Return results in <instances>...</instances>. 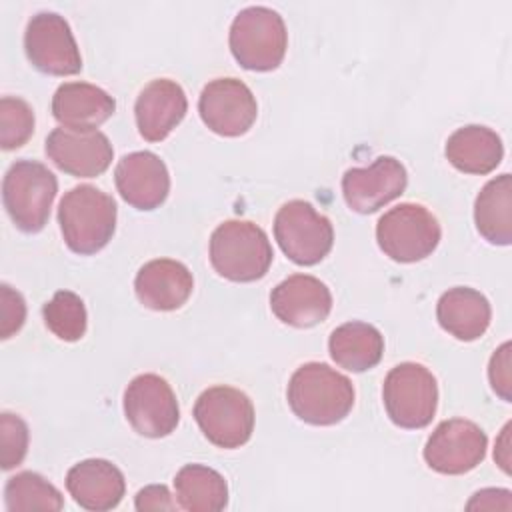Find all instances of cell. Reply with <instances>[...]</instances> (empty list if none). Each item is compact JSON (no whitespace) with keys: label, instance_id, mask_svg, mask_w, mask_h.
Masks as SVG:
<instances>
[{"label":"cell","instance_id":"35","mask_svg":"<svg viewBox=\"0 0 512 512\" xmlns=\"http://www.w3.org/2000/svg\"><path fill=\"white\" fill-rule=\"evenodd\" d=\"M508 432H510V424L504 426L502 430V436L498 440V448L494 450V460L500 464V468L508 474L510 472V456H508Z\"/></svg>","mask_w":512,"mask_h":512},{"label":"cell","instance_id":"6","mask_svg":"<svg viewBox=\"0 0 512 512\" xmlns=\"http://www.w3.org/2000/svg\"><path fill=\"white\" fill-rule=\"evenodd\" d=\"M442 230L436 216L422 204L402 202L384 212L376 224L380 250L394 262H418L430 256Z\"/></svg>","mask_w":512,"mask_h":512},{"label":"cell","instance_id":"15","mask_svg":"<svg viewBox=\"0 0 512 512\" xmlns=\"http://www.w3.org/2000/svg\"><path fill=\"white\" fill-rule=\"evenodd\" d=\"M48 158L66 174L96 178L112 164L114 148L100 130L54 128L46 138Z\"/></svg>","mask_w":512,"mask_h":512},{"label":"cell","instance_id":"13","mask_svg":"<svg viewBox=\"0 0 512 512\" xmlns=\"http://www.w3.org/2000/svg\"><path fill=\"white\" fill-rule=\"evenodd\" d=\"M202 122L220 136L246 134L258 116V104L252 90L238 78L210 80L198 98Z\"/></svg>","mask_w":512,"mask_h":512},{"label":"cell","instance_id":"31","mask_svg":"<svg viewBox=\"0 0 512 512\" xmlns=\"http://www.w3.org/2000/svg\"><path fill=\"white\" fill-rule=\"evenodd\" d=\"M26 320V302L20 292L8 284L0 286V338L6 340L16 334Z\"/></svg>","mask_w":512,"mask_h":512},{"label":"cell","instance_id":"25","mask_svg":"<svg viewBox=\"0 0 512 512\" xmlns=\"http://www.w3.org/2000/svg\"><path fill=\"white\" fill-rule=\"evenodd\" d=\"M474 222L480 236L496 246L512 242V178L500 174L484 184L474 202Z\"/></svg>","mask_w":512,"mask_h":512},{"label":"cell","instance_id":"5","mask_svg":"<svg viewBox=\"0 0 512 512\" xmlns=\"http://www.w3.org/2000/svg\"><path fill=\"white\" fill-rule=\"evenodd\" d=\"M56 192V176L36 160H16L2 180L4 208L16 228L26 234L46 226Z\"/></svg>","mask_w":512,"mask_h":512},{"label":"cell","instance_id":"27","mask_svg":"<svg viewBox=\"0 0 512 512\" xmlns=\"http://www.w3.org/2000/svg\"><path fill=\"white\" fill-rule=\"evenodd\" d=\"M4 504L10 512L30 510H62L64 498L60 490L36 472H18L4 486Z\"/></svg>","mask_w":512,"mask_h":512},{"label":"cell","instance_id":"4","mask_svg":"<svg viewBox=\"0 0 512 512\" xmlns=\"http://www.w3.org/2000/svg\"><path fill=\"white\" fill-rule=\"evenodd\" d=\"M230 52L234 60L254 72H270L284 60L288 32L282 16L266 6H248L230 26Z\"/></svg>","mask_w":512,"mask_h":512},{"label":"cell","instance_id":"26","mask_svg":"<svg viewBox=\"0 0 512 512\" xmlns=\"http://www.w3.org/2000/svg\"><path fill=\"white\" fill-rule=\"evenodd\" d=\"M178 506L188 512H218L228 504V484L204 464H186L174 478Z\"/></svg>","mask_w":512,"mask_h":512},{"label":"cell","instance_id":"23","mask_svg":"<svg viewBox=\"0 0 512 512\" xmlns=\"http://www.w3.org/2000/svg\"><path fill=\"white\" fill-rule=\"evenodd\" d=\"M444 154L448 162L464 174H488L502 162L504 146L500 136L480 124H468L452 132Z\"/></svg>","mask_w":512,"mask_h":512},{"label":"cell","instance_id":"20","mask_svg":"<svg viewBox=\"0 0 512 512\" xmlns=\"http://www.w3.org/2000/svg\"><path fill=\"white\" fill-rule=\"evenodd\" d=\"M66 490L86 510L104 512L120 504L126 480L120 468L102 458H88L74 464L66 474Z\"/></svg>","mask_w":512,"mask_h":512},{"label":"cell","instance_id":"12","mask_svg":"<svg viewBox=\"0 0 512 512\" xmlns=\"http://www.w3.org/2000/svg\"><path fill=\"white\" fill-rule=\"evenodd\" d=\"M486 432L472 420L440 422L424 446L426 464L440 474L458 476L474 470L486 456Z\"/></svg>","mask_w":512,"mask_h":512},{"label":"cell","instance_id":"24","mask_svg":"<svg viewBox=\"0 0 512 512\" xmlns=\"http://www.w3.org/2000/svg\"><path fill=\"white\" fill-rule=\"evenodd\" d=\"M328 350L340 368L348 372H366L382 360L384 338L372 324L352 320L330 334Z\"/></svg>","mask_w":512,"mask_h":512},{"label":"cell","instance_id":"9","mask_svg":"<svg viewBox=\"0 0 512 512\" xmlns=\"http://www.w3.org/2000/svg\"><path fill=\"white\" fill-rule=\"evenodd\" d=\"M274 238L280 250L300 266L318 264L334 244L332 222L306 200H290L274 218Z\"/></svg>","mask_w":512,"mask_h":512},{"label":"cell","instance_id":"14","mask_svg":"<svg viewBox=\"0 0 512 512\" xmlns=\"http://www.w3.org/2000/svg\"><path fill=\"white\" fill-rule=\"evenodd\" d=\"M408 184L406 168L392 156H380L366 168H350L342 176V194L350 210L372 214L396 200Z\"/></svg>","mask_w":512,"mask_h":512},{"label":"cell","instance_id":"16","mask_svg":"<svg viewBox=\"0 0 512 512\" xmlns=\"http://www.w3.org/2000/svg\"><path fill=\"white\" fill-rule=\"evenodd\" d=\"M116 188L126 204L136 210H154L168 198L170 174L154 152L126 154L114 170Z\"/></svg>","mask_w":512,"mask_h":512},{"label":"cell","instance_id":"29","mask_svg":"<svg viewBox=\"0 0 512 512\" xmlns=\"http://www.w3.org/2000/svg\"><path fill=\"white\" fill-rule=\"evenodd\" d=\"M34 132V110L18 96H2L0 100V146L14 150L24 146Z\"/></svg>","mask_w":512,"mask_h":512},{"label":"cell","instance_id":"33","mask_svg":"<svg viewBox=\"0 0 512 512\" xmlns=\"http://www.w3.org/2000/svg\"><path fill=\"white\" fill-rule=\"evenodd\" d=\"M134 506L140 512H146V510H176L178 508V504L172 500L170 490L164 484H152V486L142 488L136 494Z\"/></svg>","mask_w":512,"mask_h":512},{"label":"cell","instance_id":"1","mask_svg":"<svg viewBox=\"0 0 512 512\" xmlns=\"http://www.w3.org/2000/svg\"><path fill=\"white\" fill-rule=\"evenodd\" d=\"M292 412L312 426L342 422L354 406V386L348 376L322 362H306L292 374L286 390Z\"/></svg>","mask_w":512,"mask_h":512},{"label":"cell","instance_id":"10","mask_svg":"<svg viewBox=\"0 0 512 512\" xmlns=\"http://www.w3.org/2000/svg\"><path fill=\"white\" fill-rule=\"evenodd\" d=\"M24 50L30 64L42 74L74 76L82 70V56L70 24L56 12H38L28 20Z\"/></svg>","mask_w":512,"mask_h":512},{"label":"cell","instance_id":"11","mask_svg":"<svg viewBox=\"0 0 512 512\" xmlns=\"http://www.w3.org/2000/svg\"><path fill=\"white\" fill-rule=\"evenodd\" d=\"M124 414L128 424L146 438H162L174 432L180 408L172 386L158 374H138L124 390Z\"/></svg>","mask_w":512,"mask_h":512},{"label":"cell","instance_id":"3","mask_svg":"<svg viewBox=\"0 0 512 512\" xmlns=\"http://www.w3.org/2000/svg\"><path fill=\"white\" fill-rule=\"evenodd\" d=\"M274 252L266 232L250 220H226L210 236L212 268L232 282L266 276Z\"/></svg>","mask_w":512,"mask_h":512},{"label":"cell","instance_id":"19","mask_svg":"<svg viewBox=\"0 0 512 512\" xmlns=\"http://www.w3.org/2000/svg\"><path fill=\"white\" fill-rule=\"evenodd\" d=\"M194 288L192 272L178 260L156 258L146 262L134 280L138 300L158 312L178 310L190 298Z\"/></svg>","mask_w":512,"mask_h":512},{"label":"cell","instance_id":"7","mask_svg":"<svg viewBox=\"0 0 512 512\" xmlns=\"http://www.w3.org/2000/svg\"><path fill=\"white\" fill-rule=\"evenodd\" d=\"M388 418L406 430H418L432 422L438 406V384L434 374L418 362L394 366L382 386Z\"/></svg>","mask_w":512,"mask_h":512},{"label":"cell","instance_id":"21","mask_svg":"<svg viewBox=\"0 0 512 512\" xmlns=\"http://www.w3.org/2000/svg\"><path fill=\"white\" fill-rule=\"evenodd\" d=\"M114 110L116 100L88 82H64L52 96V116L74 130H96Z\"/></svg>","mask_w":512,"mask_h":512},{"label":"cell","instance_id":"8","mask_svg":"<svg viewBox=\"0 0 512 512\" xmlns=\"http://www.w3.org/2000/svg\"><path fill=\"white\" fill-rule=\"evenodd\" d=\"M194 418L208 442L226 450L246 444L254 430L252 400L232 386L206 388L194 404Z\"/></svg>","mask_w":512,"mask_h":512},{"label":"cell","instance_id":"18","mask_svg":"<svg viewBox=\"0 0 512 512\" xmlns=\"http://www.w3.org/2000/svg\"><path fill=\"white\" fill-rule=\"evenodd\" d=\"M188 100L182 86L170 78L148 82L134 104L138 132L148 142H162L186 116Z\"/></svg>","mask_w":512,"mask_h":512},{"label":"cell","instance_id":"34","mask_svg":"<svg viewBox=\"0 0 512 512\" xmlns=\"http://www.w3.org/2000/svg\"><path fill=\"white\" fill-rule=\"evenodd\" d=\"M468 510L480 508V510H494V508H502V510H510V490L504 488H486L480 490L472 496V500L466 504Z\"/></svg>","mask_w":512,"mask_h":512},{"label":"cell","instance_id":"22","mask_svg":"<svg viewBox=\"0 0 512 512\" xmlns=\"http://www.w3.org/2000/svg\"><path fill=\"white\" fill-rule=\"evenodd\" d=\"M438 324L456 340L472 342L490 326L492 308L484 294L468 286L446 290L436 304Z\"/></svg>","mask_w":512,"mask_h":512},{"label":"cell","instance_id":"28","mask_svg":"<svg viewBox=\"0 0 512 512\" xmlns=\"http://www.w3.org/2000/svg\"><path fill=\"white\" fill-rule=\"evenodd\" d=\"M46 328L64 342H76L86 334V306L82 298L70 290L56 292L42 308Z\"/></svg>","mask_w":512,"mask_h":512},{"label":"cell","instance_id":"17","mask_svg":"<svg viewBox=\"0 0 512 512\" xmlns=\"http://www.w3.org/2000/svg\"><path fill=\"white\" fill-rule=\"evenodd\" d=\"M276 318L294 328H312L324 322L332 310V294L324 282L308 274H292L270 294Z\"/></svg>","mask_w":512,"mask_h":512},{"label":"cell","instance_id":"32","mask_svg":"<svg viewBox=\"0 0 512 512\" xmlns=\"http://www.w3.org/2000/svg\"><path fill=\"white\" fill-rule=\"evenodd\" d=\"M488 378L492 384V390L504 400L510 402L512 394V378H510V342H504L490 358L488 366Z\"/></svg>","mask_w":512,"mask_h":512},{"label":"cell","instance_id":"2","mask_svg":"<svg viewBox=\"0 0 512 512\" xmlns=\"http://www.w3.org/2000/svg\"><path fill=\"white\" fill-rule=\"evenodd\" d=\"M116 202L96 186L80 184L68 190L58 206V224L66 246L82 256L96 254L114 236Z\"/></svg>","mask_w":512,"mask_h":512},{"label":"cell","instance_id":"30","mask_svg":"<svg viewBox=\"0 0 512 512\" xmlns=\"http://www.w3.org/2000/svg\"><path fill=\"white\" fill-rule=\"evenodd\" d=\"M0 440H2V468L12 470L22 464L28 452V426L26 422L10 412L0 416Z\"/></svg>","mask_w":512,"mask_h":512}]
</instances>
